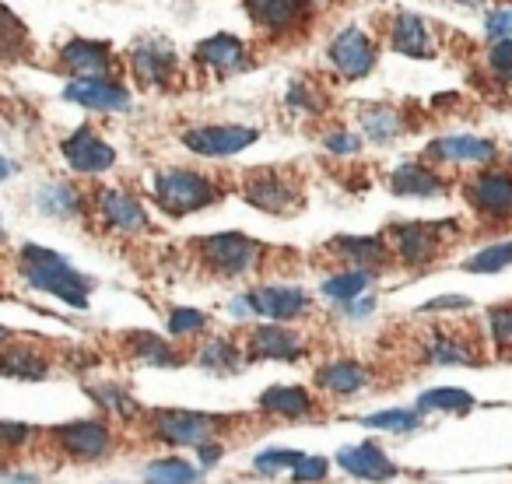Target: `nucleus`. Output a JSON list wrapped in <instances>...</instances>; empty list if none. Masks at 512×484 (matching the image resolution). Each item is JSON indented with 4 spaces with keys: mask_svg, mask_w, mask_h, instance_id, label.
Listing matches in <instances>:
<instances>
[{
    "mask_svg": "<svg viewBox=\"0 0 512 484\" xmlns=\"http://www.w3.org/2000/svg\"><path fill=\"white\" fill-rule=\"evenodd\" d=\"M32 432H36V428H32V425H18V421H4V425H0V442H4V446H8V449H18V446H22V442H32Z\"/></svg>",
    "mask_w": 512,
    "mask_h": 484,
    "instance_id": "nucleus-45",
    "label": "nucleus"
},
{
    "mask_svg": "<svg viewBox=\"0 0 512 484\" xmlns=\"http://www.w3.org/2000/svg\"><path fill=\"white\" fill-rule=\"evenodd\" d=\"M488 36L495 39H512V8H498L488 15Z\"/></svg>",
    "mask_w": 512,
    "mask_h": 484,
    "instance_id": "nucleus-46",
    "label": "nucleus"
},
{
    "mask_svg": "<svg viewBox=\"0 0 512 484\" xmlns=\"http://www.w3.org/2000/svg\"><path fill=\"white\" fill-rule=\"evenodd\" d=\"M463 4H470V8H477V4H484V0H463Z\"/></svg>",
    "mask_w": 512,
    "mask_h": 484,
    "instance_id": "nucleus-53",
    "label": "nucleus"
},
{
    "mask_svg": "<svg viewBox=\"0 0 512 484\" xmlns=\"http://www.w3.org/2000/svg\"><path fill=\"white\" fill-rule=\"evenodd\" d=\"M169 334L172 337H193L200 334V330L207 327V313H200V309H186V306H176L169 309Z\"/></svg>",
    "mask_w": 512,
    "mask_h": 484,
    "instance_id": "nucleus-41",
    "label": "nucleus"
},
{
    "mask_svg": "<svg viewBox=\"0 0 512 484\" xmlns=\"http://www.w3.org/2000/svg\"><path fill=\"white\" fill-rule=\"evenodd\" d=\"M488 67L495 78L502 81H512V39H498L488 53Z\"/></svg>",
    "mask_w": 512,
    "mask_h": 484,
    "instance_id": "nucleus-43",
    "label": "nucleus"
},
{
    "mask_svg": "<svg viewBox=\"0 0 512 484\" xmlns=\"http://www.w3.org/2000/svg\"><path fill=\"white\" fill-rule=\"evenodd\" d=\"M439 309H470V299H463V295H439V299L425 302V313H439Z\"/></svg>",
    "mask_w": 512,
    "mask_h": 484,
    "instance_id": "nucleus-49",
    "label": "nucleus"
},
{
    "mask_svg": "<svg viewBox=\"0 0 512 484\" xmlns=\"http://www.w3.org/2000/svg\"><path fill=\"white\" fill-rule=\"evenodd\" d=\"M246 302L253 316H267L274 323H292L302 313H309V295L295 285H260L249 288Z\"/></svg>",
    "mask_w": 512,
    "mask_h": 484,
    "instance_id": "nucleus-11",
    "label": "nucleus"
},
{
    "mask_svg": "<svg viewBox=\"0 0 512 484\" xmlns=\"http://www.w3.org/2000/svg\"><path fill=\"white\" fill-rule=\"evenodd\" d=\"M390 43H393V50L404 53V57H432V53H435L432 32H428V25L421 22L418 15H411V11L397 15Z\"/></svg>",
    "mask_w": 512,
    "mask_h": 484,
    "instance_id": "nucleus-30",
    "label": "nucleus"
},
{
    "mask_svg": "<svg viewBox=\"0 0 512 484\" xmlns=\"http://www.w3.org/2000/svg\"><path fill=\"white\" fill-rule=\"evenodd\" d=\"M193 57L204 67H211V71H239V67L246 64V46H242V39L221 32V36H211V39H204V43H197Z\"/></svg>",
    "mask_w": 512,
    "mask_h": 484,
    "instance_id": "nucleus-29",
    "label": "nucleus"
},
{
    "mask_svg": "<svg viewBox=\"0 0 512 484\" xmlns=\"http://www.w3.org/2000/svg\"><path fill=\"white\" fill-rule=\"evenodd\" d=\"M372 383L369 365H362L358 358H334V362L316 369V386L330 397H355Z\"/></svg>",
    "mask_w": 512,
    "mask_h": 484,
    "instance_id": "nucleus-20",
    "label": "nucleus"
},
{
    "mask_svg": "<svg viewBox=\"0 0 512 484\" xmlns=\"http://www.w3.org/2000/svg\"><path fill=\"white\" fill-rule=\"evenodd\" d=\"M95 214L102 218V225L116 228V232H144L151 225L144 200L130 190H113V186H102L95 193Z\"/></svg>",
    "mask_w": 512,
    "mask_h": 484,
    "instance_id": "nucleus-10",
    "label": "nucleus"
},
{
    "mask_svg": "<svg viewBox=\"0 0 512 484\" xmlns=\"http://www.w3.org/2000/svg\"><path fill=\"white\" fill-rule=\"evenodd\" d=\"M512 267V239L509 242H495L488 250H477L474 257L463 260V271L467 274H498Z\"/></svg>",
    "mask_w": 512,
    "mask_h": 484,
    "instance_id": "nucleus-38",
    "label": "nucleus"
},
{
    "mask_svg": "<svg viewBox=\"0 0 512 484\" xmlns=\"http://www.w3.org/2000/svg\"><path fill=\"white\" fill-rule=\"evenodd\" d=\"M390 190L400 193V197H439V193L449 190V183L435 169H428V165L407 162L400 169H393Z\"/></svg>",
    "mask_w": 512,
    "mask_h": 484,
    "instance_id": "nucleus-24",
    "label": "nucleus"
},
{
    "mask_svg": "<svg viewBox=\"0 0 512 484\" xmlns=\"http://www.w3.org/2000/svg\"><path fill=\"white\" fill-rule=\"evenodd\" d=\"M242 197L267 214H292L302 207V190L281 169H249L242 179Z\"/></svg>",
    "mask_w": 512,
    "mask_h": 484,
    "instance_id": "nucleus-7",
    "label": "nucleus"
},
{
    "mask_svg": "<svg viewBox=\"0 0 512 484\" xmlns=\"http://www.w3.org/2000/svg\"><path fill=\"white\" fill-rule=\"evenodd\" d=\"M372 278H376V271H358V267L330 274V278L323 281V295L334 299L337 306H348V302H355V299H365V292L372 288Z\"/></svg>",
    "mask_w": 512,
    "mask_h": 484,
    "instance_id": "nucleus-33",
    "label": "nucleus"
},
{
    "mask_svg": "<svg viewBox=\"0 0 512 484\" xmlns=\"http://www.w3.org/2000/svg\"><path fill=\"white\" fill-rule=\"evenodd\" d=\"M197 253L207 271L218 274V278H242V274L260 267L264 246L242 232H214L197 242Z\"/></svg>",
    "mask_w": 512,
    "mask_h": 484,
    "instance_id": "nucleus-3",
    "label": "nucleus"
},
{
    "mask_svg": "<svg viewBox=\"0 0 512 484\" xmlns=\"http://www.w3.org/2000/svg\"><path fill=\"white\" fill-rule=\"evenodd\" d=\"M18 271H22L25 285L36 288L43 295L67 302L71 309H88V295H92V278L74 271V264L57 250H46V246H22V257H18Z\"/></svg>",
    "mask_w": 512,
    "mask_h": 484,
    "instance_id": "nucleus-1",
    "label": "nucleus"
},
{
    "mask_svg": "<svg viewBox=\"0 0 512 484\" xmlns=\"http://www.w3.org/2000/svg\"><path fill=\"white\" fill-rule=\"evenodd\" d=\"M330 477V460L327 456H309L302 453V460L292 470V484H323Z\"/></svg>",
    "mask_w": 512,
    "mask_h": 484,
    "instance_id": "nucleus-42",
    "label": "nucleus"
},
{
    "mask_svg": "<svg viewBox=\"0 0 512 484\" xmlns=\"http://www.w3.org/2000/svg\"><path fill=\"white\" fill-rule=\"evenodd\" d=\"M60 151H64L67 165H71L74 172H81V176H95V172H106V169H113V162H116L113 144L102 141V137L95 134L92 127H78L71 137H64Z\"/></svg>",
    "mask_w": 512,
    "mask_h": 484,
    "instance_id": "nucleus-14",
    "label": "nucleus"
},
{
    "mask_svg": "<svg viewBox=\"0 0 512 484\" xmlns=\"http://www.w3.org/2000/svg\"><path fill=\"white\" fill-rule=\"evenodd\" d=\"M193 362H197L204 372H211V376H235L246 358H242V348H235L232 341L214 337V341H207L204 348L193 355Z\"/></svg>",
    "mask_w": 512,
    "mask_h": 484,
    "instance_id": "nucleus-31",
    "label": "nucleus"
},
{
    "mask_svg": "<svg viewBox=\"0 0 512 484\" xmlns=\"http://www.w3.org/2000/svg\"><path fill=\"white\" fill-rule=\"evenodd\" d=\"M330 64L344 74V78H365L376 64V46L362 29H344L330 43Z\"/></svg>",
    "mask_w": 512,
    "mask_h": 484,
    "instance_id": "nucleus-15",
    "label": "nucleus"
},
{
    "mask_svg": "<svg viewBox=\"0 0 512 484\" xmlns=\"http://www.w3.org/2000/svg\"><path fill=\"white\" fill-rule=\"evenodd\" d=\"M60 71L74 74V81L109 78V71H113V53H109L106 43H95V39H71V43L60 50Z\"/></svg>",
    "mask_w": 512,
    "mask_h": 484,
    "instance_id": "nucleus-17",
    "label": "nucleus"
},
{
    "mask_svg": "<svg viewBox=\"0 0 512 484\" xmlns=\"http://www.w3.org/2000/svg\"><path fill=\"white\" fill-rule=\"evenodd\" d=\"M306 341L295 334L288 323H260L249 330L246 355L249 358H271V362H295L306 355Z\"/></svg>",
    "mask_w": 512,
    "mask_h": 484,
    "instance_id": "nucleus-13",
    "label": "nucleus"
},
{
    "mask_svg": "<svg viewBox=\"0 0 512 484\" xmlns=\"http://www.w3.org/2000/svg\"><path fill=\"white\" fill-rule=\"evenodd\" d=\"M249 18L267 32H288L306 15V0H246Z\"/></svg>",
    "mask_w": 512,
    "mask_h": 484,
    "instance_id": "nucleus-26",
    "label": "nucleus"
},
{
    "mask_svg": "<svg viewBox=\"0 0 512 484\" xmlns=\"http://www.w3.org/2000/svg\"><path fill=\"white\" fill-rule=\"evenodd\" d=\"M425 362L428 365H477L481 362V351H477L474 341H463V337L449 334V330H439L425 341Z\"/></svg>",
    "mask_w": 512,
    "mask_h": 484,
    "instance_id": "nucleus-27",
    "label": "nucleus"
},
{
    "mask_svg": "<svg viewBox=\"0 0 512 484\" xmlns=\"http://www.w3.org/2000/svg\"><path fill=\"white\" fill-rule=\"evenodd\" d=\"M151 193H155V204L162 207L165 214H172V218L204 211V207H211L214 200L221 197V190L214 186L211 176L183 169V165H172V169L155 172Z\"/></svg>",
    "mask_w": 512,
    "mask_h": 484,
    "instance_id": "nucleus-2",
    "label": "nucleus"
},
{
    "mask_svg": "<svg viewBox=\"0 0 512 484\" xmlns=\"http://www.w3.org/2000/svg\"><path fill=\"white\" fill-rule=\"evenodd\" d=\"M285 102H288L292 109H306V113H320V106H323V99H316L313 88H309V85H299V81H295V85L288 88Z\"/></svg>",
    "mask_w": 512,
    "mask_h": 484,
    "instance_id": "nucleus-44",
    "label": "nucleus"
},
{
    "mask_svg": "<svg viewBox=\"0 0 512 484\" xmlns=\"http://www.w3.org/2000/svg\"><path fill=\"white\" fill-rule=\"evenodd\" d=\"M260 130L242 127V123H207V127L183 130V144L200 158H232L256 144Z\"/></svg>",
    "mask_w": 512,
    "mask_h": 484,
    "instance_id": "nucleus-9",
    "label": "nucleus"
},
{
    "mask_svg": "<svg viewBox=\"0 0 512 484\" xmlns=\"http://www.w3.org/2000/svg\"><path fill=\"white\" fill-rule=\"evenodd\" d=\"M309 8H323V4H330V0H306Z\"/></svg>",
    "mask_w": 512,
    "mask_h": 484,
    "instance_id": "nucleus-52",
    "label": "nucleus"
},
{
    "mask_svg": "<svg viewBox=\"0 0 512 484\" xmlns=\"http://www.w3.org/2000/svg\"><path fill=\"white\" fill-rule=\"evenodd\" d=\"M204 470L183 456H158L144 467V484H200Z\"/></svg>",
    "mask_w": 512,
    "mask_h": 484,
    "instance_id": "nucleus-32",
    "label": "nucleus"
},
{
    "mask_svg": "<svg viewBox=\"0 0 512 484\" xmlns=\"http://www.w3.org/2000/svg\"><path fill=\"white\" fill-rule=\"evenodd\" d=\"M221 456H225V442H221V439L204 442V446H197V467H200V470L214 467V463H218Z\"/></svg>",
    "mask_w": 512,
    "mask_h": 484,
    "instance_id": "nucleus-48",
    "label": "nucleus"
},
{
    "mask_svg": "<svg viewBox=\"0 0 512 484\" xmlns=\"http://www.w3.org/2000/svg\"><path fill=\"white\" fill-rule=\"evenodd\" d=\"M327 151H334V155H355L358 148H362V141H358L355 134H348V130H337V134H327Z\"/></svg>",
    "mask_w": 512,
    "mask_h": 484,
    "instance_id": "nucleus-47",
    "label": "nucleus"
},
{
    "mask_svg": "<svg viewBox=\"0 0 512 484\" xmlns=\"http://www.w3.org/2000/svg\"><path fill=\"white\" fill-rule=\"evenodd\" d=\"M446 232H456V225H446V221H397L386 232V242L404 267H428L442 253V242L449 239Z\"/></svg>",
    "mask_w": 512,
    "mask_h": 484,
    "instance_id": "nucleus-4",
    "label": "nucleus"
},
{
    "mask_svg": "<svg viewBox=\"0 0 512 484\" xmlns=\"http://www.w3.org/2000/svg\"><path fill=\"white\" fill-rule=\"evenodd\" d=\"M88 397L95 400V404L102 407V411L116 414V418H134L137 411H141V404H137L134 397H130L123 386L116 383H99V386H88Z\"/></svg>",
    "mask_w": 512,
    "mask_h": 484,
    "instance_id": "nucleus-37",
    "label": "nucleus"
},
{
    "mask_svg": "<svg viewBox=\"0 0 512 484\" xmlns=\"http://www.w3.org/2000/svg\"><path fill=\"white\" fill-rule=\"evenodd\" d=\"M330 250L337 257H344L348 264H355L358 271H379V267L390 264V242L379 239V235H337L330 242Z\"/></svg>",
    "mask_w": 512,
    "mask_h": 484,
    "instance_id": "nucleus-22",
    "label": "nucleus"
},
{
    "mask_svg": "<svg viewBox=\"0 0 512 484\" xmlns=\"http://www.w3.org/2000/svg\"><path fill=\"white\" fill-rule=\"evenodd\" d=\"M36 207L46 218H78L85 200H81V190L74 183H67V179H50V183L39 186Z\"/></svg>",
    "mask_w": 512,
    "mask_h": 484,
    "instance_id": "nucleus-28",
    "label": "nucleus"
},
{
    "mask_svg": "<svg viewBox=\"0 0 512 484\" xmlns=\"http://www.w3.org/2000/svg\"><path fill=\"white\" fill-rule=\"evenodd\" d=\"M418 411L428 414V411H439V414H467L470 407L477 404L474 397H470L467 390H460V386H435V390H425L418 393Z\"/></svg>",
    "mask_w": 512,
    "mask_h": 484,
    "instance_id": "nucleus-35",
    "label": "nucleus"
},
{
    "mask_svg": "<svg viewBox=\"0 0 512 484\" xmlns=\"http://www.w3.org/2000/svg\"><path fill=\"white\" fill-rule=\"evenodd\" d=\"M432 162H449V165H488L495 162V144L484 141V137L474 134H446V137H435L425 151Z\"/></svg>",
    "mask_w": 512,
    "mask_h": 484,
    "instance_id": "nucleus-16",
    "label": "nucleus"
},
{
    "mask_svg": "<svg viewBox=\"0 0 512 484\" xmlns=\"http://www.w3.org/2000/svg\"><path fill=\"white\" fill-rule=\"evenodd\" d=\"M50 442L57 446L60 456L74 463H95L102 456L113 453V425L102 418H78L67 421V425H57L50 432Z\"/></svg>",
    "mask_w": 512,
    "mask_h": 484,
    "instance_id": "nucleus-6",
    "label": "nucleus"
},
{
    "mask_svg": "<svg viewBox=\"0 0 512 484\" xmlns=\"http://www.w3.org/2000/svg\"><path fill=\"white\" fill-rule=\"evenodd\" d=\"M337 467L355 477V481H369V484H386L393 477H400V467L376 442H355V446L337 449Z\"/></svg>",
    "mask_w": 512,
    "mask_h": 484,
    "instance_id": "nucleus-12",
    "label": "nucleus"
},
{
    "mask_svg": "<svg viewBox=\"0 0 512 484\" xmlns=\"http://www.w3.org/2000/svg\"><path fill=\"white\" fill-rule=\"evenodd\" d=\"M228 421L204 411H155L151 414V439L165 446H204L211 439H221Z\"/></svg>",
    "mask_w": 512,
    "mask_h": 484,
    "instance_id": "nucleus-5",
    "label": "nucleus"
},
{
    "mask_svg": "<svg viewBox=\"0 0 512 484\" xmlns=\"http://www.w3.org/2000/svg\"><path fill=\"white\" fill-rule=\"evenodd\" d=\"M299 460H302L299 449H281V446L278 449H264V453L253 456V470L260 477H274V474H281V470H288V474H292Z\"/></svg>",
    "mask_w": 512,
    "mask_h": 484,
    "instance_id": "nucleus-39",
    "label": "nucleus"
},
{
    "mask_svg": "<svg viewBox=\"0 0 512 484\" xmlns=\"http://www.w3.org/2000/svg\"><path fill=\"white\" fill-rule=\"evenodd\" d=\"M50 355H43L32 344H4V358H0V372L8 379H29V383H43L50 379Z\"/></svg>",
    "mask_w": 512,
    "mask_h": 484,
    "instance_id": "nucleus-23",
    "label": "nucleus"
},
{
    "mask_svg": "<svg viewBox=\"0 0 512 484\" xmlns=\"http://www.w3.org/2000/svg\"><path fill=\"white\" fill-rule=\"evenodd\" d=\"M362 130L369 141L390 144L404 134V116L393 106H362Z\"/></svg>",
    "mask_w": 512,
    "mask_h": 484,
    "instance_id": "nucleus-34",
    "label": "nucleus"
},
{
    "mask_svg": "<svg viewBox=\"0 0 512 484\" xmlns=\"http://www.w3.org/2000/svg\"><path fill=\"white\" fill-rule=\"evenodd\" d=\"M488 334L498 355H512V306L488 309Z\"/></svg>",
    "mask_w": 512,
    "mask_h": 484,
    "instance_id": "nucleus-40",
    "label": "nucleus"
},
{
    "mask_svg": "<svg viewBox=\"0 0 512 484\" xmlns=\"http://www.w3.org/2000/svg\"><path fill=\"white\" fill-rule=\"evenodd\" d=\"M348 316H369L372 309H376V299L372 295H365V299H355V302H348V306H341Z\"/></svg>",
    "mask_w": 512,
    "mask_h": 484,
    "instance_id": "nucleus-50",
    "label": "nucleus"
},
{
    "mask_svg": "<svg viewBox=\"0 0 512 484\" xmlns=\"http://www.w3.org/2000/svg\"><path fill=\"white\" fill-rule=\"evenodd\" d=\"M4 481L8 484H39V477L36 474H8Z\"/></svg>",
    "mask_w": 512,
    "mask_h": 484,
    "instance_id": "nucleus-51",
    "label": "nucleus"
},
{
    "mask_svg": "<svg viewBox=\"0 0 512 484\" xmlns=\"http://www.w3.org/2000/svg\"><path fill=\"white\" fill-rule=\"evenodd\" d=\"M365 428H379V432H393V435H407L421 428V411H407V407H386V411H376L369 418H362Z\"/></svg>",
    "mask_w": 512,
    "mask_h": 484,
    "instance_id": "nucleus-36",
    "label": "nucleus"
},
{
    "mask_svg": "<svg viewBox=\"0 0 512 484\" xmlns=\"http://www.w3.org/2000/svg\"><path fill=\"white\" fill-rule=\"evenodd\" d=\"M256 404H260V414H264V418H278V421H299V418L316 414V397L306 390V386H295V383L267 386Z\"/></svg>",
    "mask_w": 512,
    "mask_h": 484,
    "instance_id": "nucleus-18",
    "label": "nucleus"
},
{
    "mask_svg": "<svg viewBox=\"0 0 512 484\" xmlns=\"http://www.w3.org/2000/svg\"><path fill=\"white\" fill-rule=\"evenodd\" d=\"M123 351H127L134 362L155 365V369H172V365L183 362V355H179L165 337L151 334V330H134V334H127L123 337Z\"/></svg>",
    "mask_w": 512,
    "mask_h": 484,
    "instance_id": "nucleus-25",
    "label": "nucleus"
},
{
    "mask_svg": "<svg viewBox=\"0 0 512 484\" xmlns=\"http://www.w3.org/2000/svg\"><path fill=\"white\" fill-rule=\"evenodd\" d=\"M130 64H134V74L141 85H169L172 71H176V53L162 39H144L130 53Z\"/></svg>",
    "mask_w": 512,
    "mask_h": 484,
    "instance_id": "nucleus-21",
    "label": "nucleus"
},
{
    "mask_svg": "<svg viewBox=\"0 0 512 484\" xmlns=\"http://www.w3.org/2000/svg\"><path fill=\"white\" fill-rule=\"evenodd\" d=\"M470 211L484 221H512V172L509 169H484L467 179L463 186Z\"/></svg>",
    "mask_w": 512,
    "mask_h": 484,
    "instance_id": "nucleus-8",
    "label": "nucleus"
},
{
    "mask_svg": "<svg viewBox=\"0 0 512 484\" xmlns=\"http://www.w3.org/2000/svg\"><path fill=\"white\" fill-rule=\"evenodd\" d=\"M64 99L74 102V106H85V109H102V113H120V109L130 106V95L123 85L109 78H81V81H71L64 88Z\"/></svg>",
    "mask_w": 512,
    "mask_h": 484,
    "instance_id": "nucleus-19",
    "label": "nucleus"
}]
</instances>
